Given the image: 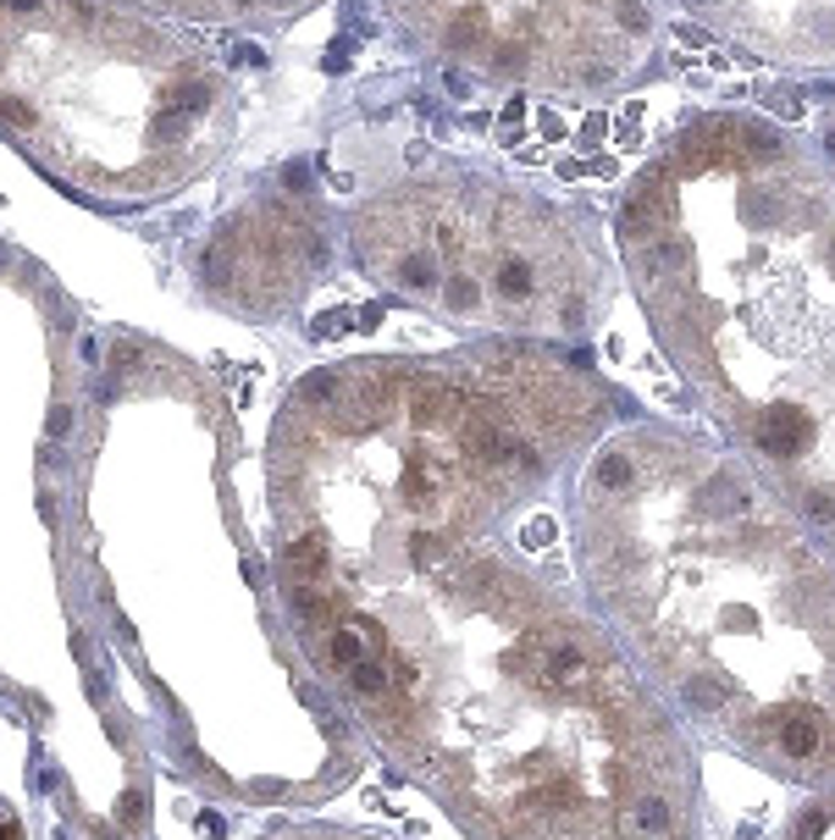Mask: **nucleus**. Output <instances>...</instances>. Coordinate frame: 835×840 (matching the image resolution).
<instances>
[{"instance_id":"nucleus-4","label":"nucleus","mask_w":835,"mask_h":840,"mask_svg":"<svg viewBox=\"0 0 835 840\" xmlns=\"http://www.w3.org/2000/svg\"><path fill=\"white\" fill-rule=\"evenodd\" d=\"M625 414L598 365L537 337L321 359L266 427L271 575L376 586L504 537Z\"/></svg>"},{"instance_id":"nucleus-10","label":"nucleus","mask_w":835,"mask_h":840,"mask_svg":"<svg viewBox=\"0 0 835 840\" xmlns=\"http://www.w3.org/2000/svg\"><path fill=\"white\" fill-rule=\"evenodd\" d=\"M343 222L310 166H282L233 200L189 249L194 293L233 321H288L326 282Z\"/></svg>"},{"instance_id":"nucleus-11","label":"nucleus","mask_w":835,"mask_h":840,"mask_svg":"<svg viewBox=\"0 0 835 840\" xmlns=\"http://www.w3.org/2000/svg\"><path fill=\"white\" fill-rule=\"evenodd\" d=\"M719 45L780 73H835V0H675Z\"/></svg>"},{"instance_id":"nucleus-16","label":"nucleus","mask_w":835,"mask_h":840,"mask_svg":"<svg viewBox=\"0 0 835 840\" xmlns=\"http://www.w3.org/2000/svg\"><path fill=\"white\" fill-rule=\"evenodd\" d=\"M813 150L824 155V166H829V177H835V111L818 122V139H813Z\"/></svg>"},{"instance_id":"nucleus-15","label":"nucleus","mask_w":835,"mask_h":840,"mask_svg":"<svg viewBox=\"0 0 835 840\" xmlns=\"http://www.w3.org/2000/svg\"><path fill=\"white\" fill-rule=\"evenodd\" d=\"M0 840H34V823L7 785H0Z\"/></svg>"},{"instance_id":"nucleus-12","label":"nucleus","mask_w":835,"mask_h":840,"mask_svg":"<svg viewBox=\"0 0 835 840\" xmlns=\"http://www.w3.org/2000/svg\"><path fill=\"white\" fill-rule=\"evenodd\" d=\"M133 7L183 29H282L315 12L321 0H133Z\"/></svg>"},{"instance_id":"nucleus-8","label":"nucleus","mask_w":835,"mask_h":840,"mask_svg":"<svg viewBox=\"0 0 835 840\" xmlns=\"http://www.w3.org/2000/svg\"><path fill=\"white\" fill-rule=\"evenodd\" d=\"M349 266L465 337L581 348L614 299V249L587 211L482 161H421L343 211Z\"/></svg>"},{"instance_id":"nucleus-14","label":"nucleus","mask_w":835,"mask_h":840,"mask_svg":"<svg viewBox=\"0 0 835 840\" xmlns=\"http://www.w3.org/2000/svg\"><path fill=\"white\" fill-rule=\"evenodd\" d=\"M255 840H398V834L360 829V823H332V818H282V823H266Z\"/></svg>"},{"instance_id":"nucleus-13","label":"nucleus","mask_w":835,"mask_h":840,"mask_svg":"<svg viewBox=\"0 0 835 840\" xmlns=\"http://www.w3.org/2000/svg\"><path fill=\"white\" fill-rule=\"evenodd\" d=\"M774 840H835V785L829 790H802V801L780 818Z\"/></svg>"},{"instance_id":"nucleus-1","label":"nucleus","mask_w":835,"mask_h":840,"mask_svg":"<svg viewBox=\"0 0 835 840\" xmlns=\"http://www.w3.org/2000/svg\"><path fill=\"white\" fill-rule=\"evenodd\" d=\"M222 376L139 326L89 337L73 559L156 774L222 807H321L365 741L282 614Z\"/></svg>"},{"instance_id":"nucleus-7","label":"nucleus","mask_w":835,"mask_h":840,"mask_svg":"<svg viewBox=\"0 0 835 840\" xmlns=\"http://www.w3.org/2000/svg\"><path fill=\"white\" fill-rule=\"evenodd\" d=\"M244 128L238 78L133 0H0V139L95 211L205 183Z\"/></svg>"},{"instance_id":"nucleus-9","label":"nucleus","mask_w":835,"mask_h":840,"mask_svg":"<svg viewBox=\"0 0 835 840\" xmlns=\"http://www.w3.org/2000/svg\"><path fill=\"white\" fill-rule=\"evenodd\" d=\"M398 40L482 89L537 100H614L659 45V0H376Z\"/></svg>"},{"instance_id":"nucleus-2","label":"nucleus","mask_w":835,"mask_h":840,"mask_svg":"<svg viewBox=\"0 0 835 840\" xmlns=\"http://www.w3.org/2000/svg\"><path fill=\"white\" fill-rule=\"evenodd\" d=\"M315 680L465 840H703L692 730L504 537L376 586H277Z\"/></svg>"},{"instance_id":"nucleus-5","label":"nucleus","mask_w":835,"mask_h":840,"mask_svg":"<svg viewBox=\"0 0 835 840\" xmlns=\"http://www.w3.org/2000/svg\"><path fill=\"white\" fill-rule=\"evenodd\" d=\"M609 249L719 443L835 553V177L813 139L697 111L620 189Z\"/></svg>"},{"instance_id":"nucleus-6","label":"nucleus","mask_w":835,"mask_h":840,"mask_svg":"<svg viewBox=\"0 0 835 840\" xmlns=\"http://www.w3.org/2000/svg\"><path fill=\"white\" fill-rule=\"evenodd\" d=\"M89 337L67 282L0 238V708L62 840H156V763L73 559Z\"/></svg>"},{"instance_id":"nucleus-3","label":"nucleus","mask_w":835,"mask_h":840,"mask_svg":"<svg viewBox=\"0 0 835 840\" xmlns=\"http://www.w3.org/2000/svg\"><path fill=\"white\" fill-rule=\"evenodd\" d=\"M565 526L576 592L692 741L835 785V553L725 443L614 420L565 482Z\"/></svg>"}]
</instances>
